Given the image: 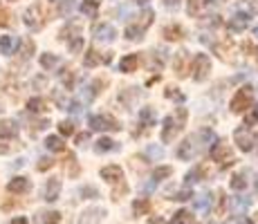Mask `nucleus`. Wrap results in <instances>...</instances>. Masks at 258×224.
<instances>
[{
	"instance_id": "obj_1",
	"label": "nucleus",
	"mask_w": 258,
	"mask_h": 224,
	"mask_svg": "<svg viewBox=\"0 0 258 224\" xmlns=\"http://www.w3.org/2000/svg\"><path fill=\"white\" fill-rule=\"evenodd\" d=\"M184 121H186V110H184V108H180V110H177V121L173 117H166L164 119V128H162V141L171 143L173 137H175V134L182 130Z\"/></svg>"
},
{
	"instance_id": "obj_2",
	"label": "nucleus",
	"mask_w": 258,
	"mask_h": 224,
	"mask_svg": "<svg viewBox=\"0 0 258 224\" xmlns=\"http://www.w3.org/2000/svg\"><path fill=\"white\" fill-rule=\"evenodd\" d=\"M251 101H254V88L251 86H245V88H240L236 92V97L231 99V110L234 112H247L251 108Z\"/></svg>"
},
{
	"instance_id": "obj_3",
	"label": "nucleus",
	"mask_w": 258,
	"mask_h": 224,
	"mask_svg": "<svg viewBox=\"0 0 258 224\" xmlns=\"http://www.w3.org/2000/svg\"><path fill=\"white\" fill-rule=\"evenodd\" d=\"M25 25L29 29H41L45 25V9H43L41 3H34L32 7L25 12Z\"/></svg>"
},
{
	"instance_id": "obj_4",
	"label": "nucleus",
	"mask_w": 258,
	"mask_h": 224,
	"mask_svg": "<svg viewBox=\"0 0 258 224\" xmlns=\"http://www.w3.org/2000/svg\"><path fill=\"white\" fill-rule=\"evenodd\" d=\"M191 67H193V79L196 81H205L211 72V61L207 54H196V58L191 61Z\"/></svg>"
},
{
	"instance_id": "obj_5",
	"label": "nucleus",
	"mask_w": 258,
	"mask_h": 224,
	"mask_svg": "<svg viewBox=\"0 0 258 224\" xmlns=\"http://www.w3.org/2000/svg\"><path fill=\"white\" fill-rule=\"evenodd\" d=\"M90 128L92 130H99V132H106V130H119V121L110 114H94L90 117Z\"/></svg>"
},
{
	"instance_id": "obj_6",
	"label": "nucleus",
	"mask_w": 258,
	"mask_h": 224,
	"mask_svg": "<svg viewBox=\"0 0 258 224\" xmlns=\"http://www.w3.org/2000/svg\"><path fill=\"white\" fill-rule=\"evenodd\" d=\"M209 155H211L213 162H222V166H231V164H234V159H231V148L227 146L225 141L213 143Z\"/></svg>"
},
{
	"instance_id": "obj_7",
	"label": "nucleus",
	"mask_w": 258,
	"mask_h": 224,
	"mask_svg": "<svg viewBox=\"0 0 258 224\" xmlns=\"http://www.w3.org/2000/svg\"><path fill=\"white\" fill-rule=\"evenodd\" d=\"M173 67H175V72L180 74V77H186L188 72H191V54L188 52H177L175 58H173Z\"/></svg>"
},
{
	"instance_id": "obj_8",
	"label": "nucleus",
	"mask_w": 258,
	"mask_h": 224,
	"mask_svg": "<svg viewBox=\"0 0 258 224\" xmlns=\"http://www.w3.org/2000/svg\"><path fill=\"white\" fill-rule=\"evenodd\" d=\"M58 195H61V179L58 177L47 179L45 188H43V200L45 202H56Z\"/></svg>"
},
{
	"instance_id": "obj_9",
	"label": "nucleus",
	"mask_w": 258,
	"mask_h": 224,
	"mask_svg": "<svg viewBox=\"0 0 258 224\" xmlns=\"http://www.w3.org/2000/svg\"><path fill=\"white\" fill-rule=\"evenodd\" d=\"M234 139H236L238 146H240V151L249 153L251 148H254V137H251V132L247 130V128H238L234 132Z\"/></svg>"
},
{
	"instance_id": "obj_10",
	"label": "nucleus",
	"mask_w": 258,
	"mask_h": 224,
	"mask_svg": "<svg viewBox=\"0 0 258 224\" xmlns=\"http://www.w3.org/2000/svg\"><path fill=\"white\" fill-rule=\"evenodd\" d=\"M101 177L110 184H117V182H123V171H121V166H117V164H110V166L101 168Z\"/></svg>"
},
{
	"instance_id": "obj_11",
	"label": "nucleus",
	"mask_w": 258,
	"mask_h": 224,
	"mask_svg": "<svg viewBox=\"0 0 258 224\" xmlns=\"http://www.w3.org/2000/svg\"><path fill=\"white\" fill-rule=\"evenodd\" d=\"M29 186H32V184H29V179L18 175V177H14L12 182L7 184V191H9V193H16V195H23V193L29 191Z\"/></svg>"
},
{
	"instance_id": "obj_12",
	"label": "nucleus",
	"mask_w": 258,
	"mask_h": 224,
	"mask_svg": "<svg viewBox=\"0 0 258 224\" xmlns=\"http://www.w3.org/2000/svg\"><path fill=\"white\" fill-rule=\"evenodd\" d=\"M18 134V126L14 119H0V139H14Z\"/></svg>"
},
{
	"instance_id": "obj_13",
	"label": "nucleus",
	"mask_w": 258,
	"mask_h": 224,
	"mask_svg": "<svg viewBox=\"0 0 258 224\" xmlns=\"http://www.w3.org/2000/svg\"><path fill=\"white\" fill-rule=\"evenodd\" d=\"M94 36H97L99 41H112V38L117 36V32H115V27H112V25L101 23V25H97V27H94Z\"/></svg>"
},
{
	"instance_id": "obj_14",
	"label": "nucleus",
	"mask_w": 258,
	"mask_h": 224,
	"mask_svg": "<svg viewBox=\"0 0 258 224\" xmlns=\"http://www.w3.org/2000/svg\"><path fill=\"white\" fill-rule=\"evenodd\" d=\"M227 27H229L231 32H245V29L249 27V16H247V14H236V16L227 23Z\"/></svg>"
},
{
	"instance_id": "obj_15",
	"label": "nucleus",
	"mask_w": 258,
	"mask_h": 224,
	"mask_svg": "<svg viewBox=\"0 0 258 224\" xmlns=\"http://www.w3.org/2000/svg\"><path fill=\"white\" fill-rule=\"evenodd\" d=\"M137 65H140V56H137V54H126V56L119 61V69H121V72H126V74L135 72Z\"/></svg>"
},
{
	"instance_id": "obj_16",
	"label": "nucleus",
	"mask_w": 258,
	"mask_h": 224,
	"mask_svg": "<svg viewBox=\"0 0 258 224\" xmlns=\"http://www.w3.org/2000/svg\"><path fill=\"white\" fill-rule=\"evenodd\" d=\"M16 47H18L16 36H3L0 38V52H3L5 56H12V54L16 52Z\"/></svg>"
},
{
	"instance_id": "obj_17",
	"label": "nucleus",
	"mask_w": 258,
	"mask_h": 224,
	"mask_svg": "<svg viewBox=\"0 0 258 224\" xmlns=\"http://www.w3.org/2000/svg\"><path fill=\"white\" fill-rule=\"evenodd\" d=\"M193 139L188 137V139H184V141L180 143V148H177V157L180 159H191L193 157V153H196V146H193Z\"/></svg>"
},
{
	"instance_id": "obj_18",
	"label": "nucleus",
	"mask_w": 258,
	"mask_h": 224,
	"mask_svg": "<svg viewBox=\"0 0 258 224\" xmlns=\"http://www.w3.org/2000/svg\"><path fill=\"white\" fill-rule=\"evenodd\" d=\"M101 215H103L101 208H88V211L81 215V220H79V224H99V220H101Z\"/></svg>"
},
{
	"instance_id": "obj_19",
	"label": "nucleus",
	"mask_w": 258,
	"mask_h": 224,
	"mask_svg": "<svg viewBox=\"0 0 258 224\" xmlns=\"http://www.w3.org/2000/svg\"><path fill=\"white\" fill-rule=\"evenodd\" d=\"M99 63H101V54H99L94 47H90L86 54H83V65L86 67H97Z\"/></svg>"
},
{
	"instance_id": "obj_20",
	"label": "nucleus",
	"mask_w": 258,
	"mask_h": 224,
	"mask_svg": "<svg viewBox=\"0 0 258 224\" xmlns=\"http://www.w3.org/2000/svg\"><path fill=\"white\" fill-rule=\"evenodd\" d=\"M207 7H209V0H188V14L191 16H202Z\"/></svg>"
},
{
	"instance_id": "obj_21",
	"label": "nucleus",
	"mask_w": 258,
	"mask_h": 224,
	"mask_svg": "<svg viewBox=\"0 0 258 224\" xmlns=\"http://www.w3.org/2000/svg\"><path fill=\"white\" fill-rule=\"evenodd\" d=\"M133 213H135V215H148V213H151V200H146V197L135 200L133 202Z\"/></svg>"
},
{
	"instance_id": "obj_22",
	"label": "nucleus",
	"mask_w": 258,
	"mask_h": 224,
	"mask_svg": "<svg viewBox=\"0 0 258 224\" xmlns=\"http://www.w3.org/2000/svg\"><path fill=\"white\" fill-rule=\"evenodd\" d=\"M182 36H184V29H182L180 25H166L164 27V38L166 41H180Z\"/></svg>"
},
{
	"instance_id": "obj_23",
	"label": "nucleus",
	"mask_w": 258,
	"mask_h": 224,
	"mask_svg": "<svg viewBox=\"0 0 258 224\" xmlns=\"http://www.w3.org/2000/svg\"><path fill=\"white\" fill-rule=\"evenodd\" d=\"M77 36H81V29L77 27V25H66V27L61 29V34H58V38H61V41H68L70 43L72 38H77Z\"/></svg>"
},
{
	"instance_id": "obj_24",
	"label": "nucleus",
	"mask_w": 258,
	"mask_h": 224,
	"mask_svg": "<svg viewBox=\"0 0 258 224\" xmlns=\"http://www.w3.org/2000/svg\"><path fill=\"white\" fill-rule=\"evenodd\" d=\"M45 146H47V151H54V153H63V151H66L63 139L56 137V134H49V137L45 139Z\"/></svg>"
},
{
	"instance_id": "obj_25",
	"label": "nucleus",
	"mask_w": 258,
	"mask_h": 224,
	"mask_svg": "<svg viewBox=\"0 0 258 224\" xmlns=\"http://www.w3.org/2000/svg\"><path fill=\"white\" fill-rule=\"evenodd\" d=\"M81 14H86L88 18H97L99 3H97V0H83V3H81Z\"/></svg>"
},
{
	"instance_id": "obj_26",
	"label": "nucleus",
	"mask_w": 258,
	"mask_h": 224,
	"mask_svg": "<svg viewBox=\"0 0 258 224\" xmlns=\"http://www.w3.org/2000/svg\"><path fill=\"white\" fill-rule=\"evenodd\" d=\"M27 110H29V112H34V114L45 112V99H41V97L29 99V101H27Z\"/></svg>"
},
{
	"instance_id": "obj_27",
	"label": "nucleus",
	"mask_w": 258,
	"mask_h": 224,
	"mask_svg": "<svg viewBox=\"0 0 258 224\" xmlns=\"http://www.w3.org/2000/svg\"><path fill=\"white\" fill-rule=\"evenodd\" d=\"M61 222V213L58 211H47L38 215V224H58Z\"/></svg>"
},
{
	"instance_id": "obj_28",
	"label": "nucleus",
	"mask_w": 258,
	"mask_h": 224,
	"mask_svg": "<svg viewBox=\"0 0 258 224\" xmlns=\"http://www.w3.org/2000/svg\"><path fill=\"white\" fill-rule=\"evenodd\" d=\"M18 45H21V58H23V61L32 58V54H34V41H32V38H25V41H18Z\"/></svg>"
},
{
	"instance_id": "obj_29",
	"label": "nucleus",
	"mask_w": 258,
	"mask_h": 224,
	"mask_svg": "<svg viewBox=\"0 0 258 224\" xmlns=\"http://www.w3.org/2000/svg\"><path fill=\"white\" fill-rule=\"evenodd\" d=\"M191 220H193V215L186 211V208H182V211H177L175 215L171 217V222H168V224H188Z\"/></svg>"
},
{
	"instance_id": "obj_30",
	"label": "nucleus",
	"mask_w": 258,
	"mask_h": 224,
	"mask_svg": "<svg viewBox=\"0 0 258 224\" xmlns=\"http://www.w3.org/2000/svg\"><path fill=\"white\" fill-rule=\"evenodd\" d=\"M63 166H68V175L70 177H77L79 175V164H77V157L72 155H66V164H63Z\"/></svg>"
},
{
	"instance_id": "obj_31",
	"label": "nucleus",
	"mask_w": 258,
	"mask_h": 224,
	"mask_svg": "<svg viewBox=\"0 0 258 224\" xmlns=\"http://www.w3.org/2000/svg\"><path fill=\"white\" fill-rule=\"evenodd\" d=\"M126 38H131V41H142V34H144V29L140 27V25H128L126 27Z\"/></svg>"
},
{
	"instance_id": "obj_32",
	"label": "nucleus",
	"mask_w": 258,
	"mask_h": 224,
	"mask_svg": "<svg viewBox=\"0 0 258 224\" xmlns=\"http://www.w3.org/2000/svg\"><path fill=\"white\" fill-rule=\"evenodd\" d=\"M56 65H58V56H56V54H41V67L52 69Z\"/></svg>"
},
{
	"instance_id": "obj_33",
	"label": "nucleus",
	"mask_w": 258,
	"mask_h": 224,
	"mask_svg": "<svg viewBox=\"0 0 258 224\" xmlns=\"http://www.w3.org/2000/svg\"><path fill=\"white\" fill-rule=\"evenodd\" d=\"M140 119L144 121V126H153V123H155V110H153V108H142Z\"/></svg>"
},
{
	"instance_id": "obj_34",
	"label": "nucleus",
	"mask_w": 258,
	"mask_h": 224,
	"mask_svg": "<svg viewBox=\"0 0 258 224\" xmlns=\"http://www.w3.org/2000/svg\"><path fill=\"white\" fill-rule=\"evenodd\" d=\"M112 148H115V141H112V139H108V137H101L97 141V146H94V151H97V153H108V151H112Z\"/></svg>"
},
{
	"instance_id": "obj_35",
	"label": "nucleus",
	"mask_w": 258,
	"mask_h": 224,
	"mask_svg": "<svg viewBox=\"0 0 258 224\" xmlns=\"http://www.w3.org/2000/svg\"><path fill=\"white\" fill-rule=\"evenodd\" d=\"M171 175H173V168L171 166H160V168H155V171H153V179H155V182H162V179H166Z\"/></svg>"
},
{
	"instance_id": "obj_36",
	"label": "nucleus",
	"mask_w": 258,
	"mask_h": 224,
	"mask_svg": "<svg viewBox=\"0 0 258 224\" xmlns=\"http://www.w3.org/2000/svg\"><path fill=\"white\" fill-rule=\"evenodd\" d=\"M245 186H247V177H245V173H236V175L231 177V188H234V191H242Z\"/></svg>"
},
{
	"instance_id": "obj_37",
	"label": "nucleus",
	"mask_w": 258,
	"mask_h": 224,
	"mask_svg": "<svg viewBox=\"0 0 258 224\" xmlns=\"http://www.w3.org/2000/svg\"><path fill=\"white\" fill-rule=\"evenodd\" d=\"M153 16H155V14H153V9H144V12H142V21H140V27L142 29H146L148 27V25H151L153 23Z\"/></svg>"
},
{
	"instance_id": "obj_38",
	"label": "nucleus",
	"mask_w": 258,
	"mask_h": 224,
	"mask_svg": "<svg viewBox=\"0 0 258 224\" xmlns=\"http://www.w3.org/2000/svg\"><path fill=\"white\" fill-rule=\"evenodd\" d=\"M256 123H258V110H249L245 114V123L242 126L249 128V126H256Z\"/></svg>"
},
{
	"instance_id": "obj_39",
	"label": "nucleus",
	"mask_w": 258,
	"mask_h": 224,
	"mask_svg": "<svg viewBox=\"0 0 258 224\" xmlns=\"http://www.w3.org/2000/svg\"><path fill=\"white\" fill-rule=\"evenodd\" d=\"M52 166H54V159H49V157H41V159H38V164H36V168H38L41 173L49 171Z\"/></svg>"
},
{
	"instance_id": "obj_40",
	"label": "nucleus",
	"mask_w": 258,
	"mask_h": 224,
	"mask_svg": "<svg viewBox=\"0 0 258 224\" xmlns=\"http://www.w3.org/2000/svg\"><path fill=\"white\" fill-rule=\"evenodd\" d=\"M58 132H61L63 137H70V134L74 132L72 121H61V123H58Z\"/></svg>"
},
{
	"instance_id": "obj_41",
	"label": "nucleus",
	"mask_w": 258,
	"mask_h": 224,
	"mask_svg": "<svg viewBox=\"0 0 258 224\" xmlns=\"http://www.w3.org/2000/svg\"><path fill=\"white\" fill-rule=\"evenodd\" d=\"M81 47H83V36H77V38H72L70 41V52L72 54H79L81 52Z\"/></svg>"
},
{
	"instance_id": "obj_42",
	"label": "nucleus",
	"mask_w": 258,
	"mask_h": 224,
	"mask_svg": "<svg viewBox=\"0 0 258 224\" xmlns=\"http://www.w3.org/2000/svg\"><path fill=\"white\" fill-rule=\"evenodd\" d=\"M72 9H74V5L70 0H61V5H58V14H66V16L72 12Z\"/></svg>"
},
{
	"instance_id": "obj_43",
	"label": "nucleus",
	"mask_w": 258,
	"mask_h": 224,
	"mask_svg": "<svg viewBox=\"0 0 258 224\" xmlns=\"http://www.w3.org/2000/svg\"><path fill=\"white\" fill-rule=\"evenodd\" d=\"M103 86H106V81H101V79H97V81H92V86H90V90H92V92H90V97H97V94L101 92V88H103Z\"/></svg>"
},
{
	"instance_id": "obj_44",
	"label": "nucleus",
	"mask_w": 258,
	"mask_h": 224,
	"mask_svg": "<svg viewBox=\"0 0 258 224\" xmlns=\"http://www.w3.org/2000/svg\"><path fill=\"white\" fill-rule=\"evenodd\" d=\"M166 97L168 99H177V101H184V94L177 92V88H168L166 90Z\"/></svg>"
},
{
	"instance_id": "obj_45",
	"label": "nucleus",
	"mask_w": 258,
	"mask_h": 224,
	"mask_svg": "<svg viewBox=\"0 0 258 224\" xmlns=\"http://www.w3.org/2000/svg\"><path fill=\"white\" fill-rule=\"evenodd\" d=\"M81 195H83V197H97L99 193H97V188H92V186H86V188H81Z\"/></svg>"
},
{
	"instance_id": "obj_46",
	"label": "nucleus",
	"mask_w": 258,
	"mask_h": 224,
	"mask_svg": "<svg viewBox=\"0 0 258 224\" xmlns=\"http://www.w3.org/2000/svg\"><path fill=\"white\" fill-rule=\"evenodd\" d=\"M9 23H12V21H9V12H5V9H0V27H7Z\"/></svg>"
},
{
	"instance_id": "obj_47",
	"label": "nucleus",
	"mask_w": 258,
	"mask_h": 224,
	"mask_svg": "<svg viewBox=\"0 0 258 224\" xmlns=\"http://www.w3.org/2000/svg\"><path fill=\"white\" fill-rule=\"evenodd\" d=\"M126 191H128V186H126V184H121V191H119V188H115V191H112V200H119V197H121Z\"/></svg>"
},
{
	"instance_id": "obj_48",
	"label": "nucleus",
	"mask_w": 258,
	"mask_h": 224,
	"mask_svg": "<svg viewBox=\"0 0 258 224\" xmlns=\"http://www.w3.org/2000/svg\"><path fill=\"white\" fill-rule=\"evenodd\" d=\"M188 197H193V193L191 191H182V193H177L175 197H171V200H188Z\"/></svg>"
},
{
	"instance_id": "obj_49",
	"label": "nucleus",
	"mask_w": 258,
	"mask_h": 224,
	"mask_svg": "<svg viewBox=\"0 0 258 224\" xmlns=\"http://www.w3.org/2000/svg\"><path fill=\"white\" fill-rule=\"evenodd\" d=\"M148 224H164V220H162L160 215H155V217H151V220H148Z\"/></svg>"
},
{
	"instance_id": "obj_50",
	"label": "nucleus",
	"mask_w": 258,
	"mask_h": 224,
	"mask_svg": "<svg viewBox=\"0 0 258 224\" xmlns=\"http://www.w3.org/2000/svg\"><path fill=\"white\" fill-rule=\"evenodd\" d=\"M12 224H29V222H27V217H14Z\"/></svg>"
},
{
	"instance_id": "obj_51",
	"label": "nucleus",
	"mask_w": 258,
	"mask_h": 224,
	"mask_svg": "<svg viewBox=\"0 0 258 224\" xmlns=\"http://www.w3.org/2000/svg\"><path fill=\"white\" fill-rule=\"evenodd\" d=\"M77 141H79V143L88 141V132H83V134H77Z\"/></svg>"
},
{
	"instance_id": "obj_52",
	"label": "nucleus",
	"mask_w": 258,
	"mask_h": 224,
	"mask_svg": "<svg viewBox=\"0 0 258 224\" xmlns=\"http://www.w3.org/2000/svg\"><path fill=\"white\" fill-rule=\"evenodd\" d=\"M177 3H180V0H164L166 7H177Z\"/></svg>"
},
{
	"instance_id": "obj_53",
	"label": "nucleus",
	"mask_w": 258,
	"mask_h": 224,
	"mask_svg": "<svg viewBox=\"0 0 258 224\" xmlns=\"http://www.w3.org/2000/svg\"><path fill=\"white\" fill-rule=\"evenodd\" d=\"M236 224H251L249 220H242V217H240V220H236Z\"/></svg>"
},
{
	"instance_id": "obj_54",
	"label": "nucleus",
	"mask_w": 258,
	"mask_h": 224,
	"mask_svg": "<svg viewBox=\"0 0 258 224\" xmlns=\"http://www.w3.org/2000/svg\"><path fill=\"white\" fill-rule=\"evenodd\" d=\"M137 3H146V0H137Z\"/></svg>"
}]
</instances>
